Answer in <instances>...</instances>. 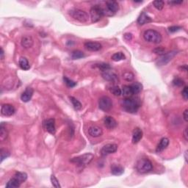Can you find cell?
I'll list each match as a JSON object with an SVG mask.
<instances>
[{
  "label": "cell",
  "mask_w": 188,
  "mask_h": 188,
  "mask_svg": "<svg viewBox=\"0 0 188 188\" xmlns=\"http://www.w3.org/2000/svg\"><path fill=\"white\" fill-rule=\"evenodd\" d=\"M122 108L127 113H136L140 107V102L135 98H125L121 102Z\"/></svg>",
  "instance_id": "6da1fadb"
},
{
  "label": "cell",
  "mask_w": 188,
  "mask_h": 188,
  "mask_svg": "<svg viewBox=\"0 0 188 188\" xmlns=\"http://www.w3.org/2000/svg\"><path fill=\"white\" fill-rule=\"evenodd\" d=\"M136 170L140 173H147L153 170V164L149 159L143 158L137 161Z\"/></svg>",
  "instance_id": "7a4b0ae2"
},
{
  "label": "cell",
  "mask_w": 188,
  "mask_h": 188,
  "mask_svg": "<svg viewBox=\"0 0 188 188\" xmlns=\"http://www.w3.org/2000/svg\"><path fill=\"white\" fill-rule=\"evenodd\" d=\"M143 38L145 41L153 43H160L162 41V37L160 32L154 30H148L144 32Z\"/></svg>",
  "instance_id": "3957f363"
},
{
  "label": "cell",
  "mask_w": 188,
  "mask_h": 188,
  "mask_svg": "<svg viewBox=\"0 0 188 188\" xmlns=\"http://www.w3.org/2000/svg\"><path fill=\"white\" fill-rule=\"evenodd\" d=\"M68 14H69L74 19L77 20V21L82 23L87 22V21H88V19H89L88 14L85 11L80 10V9H70L69 11H68Z\"/></svg>",
  "instance_id": "277c9868"
},
{
  "label": "cell",
  "mask_w": 188,
  "mask_h": 188,
  "mask_svg": "<svg viewBox=\"0 0 188 188\" xmlns=\"http://www.w3.org/2000/svg\"><path fill=\"white\" fill-rule=\"evenodd\" d=\"M93 157L94 156L93 154L90 153L85 154L81 155V156L72 158L71 160H70V162H72V163L77 164V165L79 166H84L86 165V164H89L92 161V160H93Z\"/></svg>",
  "instance_id": "5b68a950"
},
{
  "label": "cell",
  "mask_w": 188,
  "mask_h": 188,
  "mask_svg": "<svg viewBox=\"0 0 188 188\" xmlns=\"http://www.w3.org/2000/svg\"><path fill=\"white\" fill-rule=\"evenodd\" d=\"M90 18L93 23L98 22L102 19V18L104 16V8H102L100 5H96L90 9Z\"/></svg>",
  "instance_id": "8992f818"
},
{
  "label": "cell",
  "mask_w": 188,
  "mask_h": 188,
  "mask_svg": "<svg viewBox=\"0 0 188 188\" xmlns=\"http://www.w3.org/2000/svg\"><path fill=\"white\" fill-rule=\"evenodd\" d=\"M119 9L118 4L115 1L106 2V8L104 9V16H112L115 15Z\"/></svg>",
  "instance_id": "52a82bcc"
},
{
  "label": "cell",
  "mask_w": 188,
  "mask_h": 188,
  "mask_svg": "<svg viewBox=\"0 0 188 188\" xmlns=\"http://www.w3.org/2000/svg\"><path fill=\"white\" fill-rule=\"evenodd\" d=\"M113 101L110 97L104 96L101 97L99 100V107L100 110H103L104 112H108L113 108Z\"/></svg>",
  "instance_id": "ba28073f"
},
{
  "label": "cell",
  "mask_w": 188,
  "mask_h": 188,
  "mask_svg": "<svg viewBox=\"0 0 188 188\" xmlns=\"http://www.w3.org/2000/svg\"><path fill=\"white\" fill-rule=\"evenodd\" d=\"M176 55H177L176 51H171L170 52H168V53L164 54V55H162V57L158 60V61H157V65H158V66H164V65H166L167 63H168Z\"/></svg>",
  "instance_id": "9c48e42d"
},
{
  "label": "cell",
  "mask_w": 188,
  "mask_h": 188,
  "mask_svg": "<svg viewBox=\"0 0 188 188\" xmlns=\"http://www.w3.org/2000/svg\"><path fill=\"white\" fill-rule=\"evenodd\" d=\"M43 126L44 129L52 135H55L56 132L55 120L54 118H49L43 122Z\"/></svg>",
  "instance_id": "30bf717a"
},
{
  "label": "cell",
  "mask_w": 188,
  "mask_h": 188,
  "mask_svg": "<svg viewBox=\"0 0 188 188\" xmlns=\"http://www.w3.org/2000/svg\"><path fill=\"white\" fill-rule=\"evenodd\" d=\"M102 77L105 79V80L111 82H118L119 80L117 74L115 73V72H114L113 70H112L111 69L105 70V71H103Z\"/></svg>",
  "instance_id": "8fae6325"
},
{
  "label": "cell",
  "mask_w": 188,
  "mask_h": 188,
  "mask_svg": "<svg viewBox=\"0 0 188 188\" xmlns=\"http://www.w3.org/2000/svg\"><path fill=\"white\" fill-rule=\"evenodd\" d=\"M118 150V146L116 144L110 143L107 144V145L104 146L102 147V150H101V154L103 157H105L107 155L110 154H113L116 152Z\"/></svg>",
  "instance_id": "7c38bea8"
},
{
  "label": "cell",
  "mask_w": 188,
  "mask_h": 188,
  "mask_svg": "<svg viewBox=\"0 0 188 188\" xmlns=\"http://www.w3.org/2000/svg\"><path fill=\"white\" fill-rule=\"evenodd\" d=\"M16 113V109L11 104H5L2 106L1 113L5 116H12Z\"/></svg>",
  "instance_id": "4fadbf2b"
},
{
  "label": "cell",
  "mask_w": 188,
  "mask_h": 188,
  "mask_svg": "<svg viewBox=\"0 0 188 188\" xmlns=\"http://www.w3.org/2000/svg\"><path fill=\"white\" fill-rule=\"evenodd\" d=\"M88 133L91 137H99L102 136L103 134L102 129L99 127V126L92 125L90 126L88 129Z\"/></svg>",
  "instance_id": "5bb4252c"
},
{
  "label": "cell",
  "mask_w": 188,
  "mask_h": 188,
  "mask_svg": "<svg viewBox=\"0 0 188 188\" xmlns=\"http://www.w3.org/2000/svg\"><path fill=\"white\" fill-rule=\"evenodd\" d=\"M84 46L85 47L86 49H88V51L90 52L99 51V50L102 48V46L101 43L98 42H91V41L85 43Z\"/></svg>",
  "instance_id": "9a60e30c"
},
{
  "label": "cell",
  "mask_w": 188,
  "mask_h": 188,
  "mask_svg": "<svg viewBox=\"0 0 188 188\" xmlns=\"http://www.w3.org/2000/svg\"><path fill=\"white\" fill-rule=\"evenodd\" d=\"M34 90L32 88H27L26 90L23 92L21 95V99L24 102H28L31 100L33 96Z\"/></svg>",
  "instance_id": "2e32d148"
},
{
  "label": "cell",
  "mask_w": 188,
  "mask_h": 188,
  "mask_svg": "<svg viewBox=\"0 0 188 188\" xmlns=\"http://www.w3.org/2000/svg\"><path fill=\"white\" fill-rule=\"evenodd\" d=\"M104 124L108 129H113L118 126V123L113 117L106 116L104 119Z\"/></svg>",
  "instance_id": "e0dca14e"
},
{
  "label": "cell",
  "mask_w": 188,
  "mask_h": 188,
  "mask_svg": "<svg viewBox=\"0 0 188 188\" xmlns=\"http://www.w3.org/2000/svg\"><path fill=\"white\" fill-rule=\"evenodd\" d=\"M143 135V131L141 130L140 128H135L133 131L132 134V143L133 144H137V143H139L141 139H142Z\"/></svg>",
  "instance_id": "ac0fdd59"
},
{
  "label": "cell",
  "mask_w": 188,
  "mask_h": 188,
  "mask_svg": "<svg viewBox=\"0 0 188 188\" xmlns=\"http://www.w3.org/2000/svg\"><path fill=\"white\" fill-rule=\"evenodd\" d=\"M33 39H32V38L30 35H24L23 36L22 38H21V46L25 49L31 48V47L33 46Z\"/></svg>",
  "instance_id": "d6986e66"
},
{
  "label": "cell",
  "mask_w": 188,
  "mask_h": 188,
  "mask_svg": "<svg viewBox=\"0 0 188 188\" xmlns=\"http://www.w3.org/2000/svg\"><path fill=\"white\" fill-rule=\"evenodd\" d=\"M168 145H169L168 138H167V137H163V138L161 139L160 143H159L158 146H157L156 151L157 153L162 152V151H164V150L168 146Z\"/></svg>",
  "instance_id": "ffe728a7"
},
{
  "label": "cell",
  "mask_w": 188,
  "mask_h": 188,
  "mask_svg": "<svg viewBox=\"0 0 188 188\" xmlns=\"http://www.w3.org/2000/svg\"><path fill=\"white\" fill-rule=\"evenodd\" d=\"M124 173V168L120 164H113L111 166V173L114 176H121Z\"/></svg>",
  "instance_id": "44dd1931"
},
{
  "label": "cell",
  "mask_w": 188,
  "mask_h": 188,
  "mask_svg": "<svg viewBox=\"0 0 188 188\" xmlns=\"http://www.w3.org/2000/svg\"><path fill=\"white\" fill-rule=\"evenodd\" d=\"M151 21H152V20L145 12H143L137 19V24L139 25H144L146 24L151 22Z\"/></svg>",
  "instance_id": "7402d4cb"
},
{
  "label": "cell",
  "mask_w": 188,
  "mask_h": 188,
  "mask_svg": "<svg viewBox=\"0 0 188 188\" xmlns=\"http://www.w3.org/2000/svg\"><path fill=\"white\" fill-rule=\"evenodd\" d=\"M130 87H131V89L132 91L133 95L138 94L139 93H140L143 90V85L138 82L132 83V84L130 85Z\"/></svg>",
  "instance_id": "603a6c76"
},
{
  "label": "cell",
  "mask_w": 188,
  "mask_h": 188,
  "mask_svg": "<svg viewBox=\"0 0 188 188\" xmlns=\"http://www.w3.org/2000/svg\"><path fill=\"white\" fill-rule=\"evenodd\" d=\"M21 182H19L16 177H13V178L10 179V180L8 181V183L6 184V187L8 188H17L20 187L21 185Z\"/></svg>",
  "instance_id": "cb8c5ba5"
},
{
  "label": "cell",
  "mask_w": 188,
  "mask_h": 188,
  "mask_svg": "<svg viewBox=\"0 0 188 188\" xmlns=\"http://www.w3.org/2000/svg\"><path fill=\"white\" fill-rule=\"evenodd\" d=\"M19 64L20 68L24 70H28L30 68V63H29L28 60H27V58H25V57H21V58L19 59Z\"/></svg>",
  "instance_id": "d4e9b609"
},
{
  "label": "cell",
  "mask_w": 188,
  "mask_h": 188,
  "mask_svg": "<svg viewBox=\"0 0 188 188\" xmlns=\"http://www.w3.org/2000/svg\"><path fill=\"white\" fill-rule=\"evenodd\" d=\"M122 94L125 98H129L133 96L132 91L130 85H124L122 88Z\"/></svg>",
  "instance_id": "484cf974"
},
{
  "label": "cell",
  "mask_w": 188,
  "mask_h": 188,
  "mask_svg": "<svg viewBox=\"0 0 188 188\" xmlns=\"http://www.w3.org/2000/svg\"><path fill=\"white\" fill-rule=\"evenodd\" d=\"M111 59L113 60V61H115V62H118V61L125 60L126 56L124 53H123V52H116V53H115L114 55H112Z\"/></svg>",
  "instance_id": "4316f807"
},
{
  "label": "cell",
  "mask_w": 188,
  "mask_h": 188,
  "mask_svg": "<svg viewBox=\"0 0 188 188\" xmlns=\"http://www.w3.org/2000/svg\"><path fill=\"white\" fill-rule=\"evenodd\" d=\"M8 131L4 126V123H2L1 126H0V140L1 141L5 140L8 137Z\"/></svg>",
  "instance_id": "83f0119b"
},
{
  "label": "cell",
  "mask_w": 188,
  "mask_h": 188,
  "mask_svg": "<svg viewBox=\"0 0 188 188\" xmlns=\"http://www.w3.org/2000/svg\"><path fill=\"white\" fill-rule=\"evenodd\" d=\"M14 177H16L21 183H23L27 179V174L24 172H16Z\"/></svg>",
  "instance_id": "f1b7e54d"
},
{
  "label": "cell",
  "mask_w": 188,
  "mask_h": 188,
  "mask_svg": "<svg viewBox=\"0 0 188 188\" xmlns=\"http://www.w3.org/2000/svg\"><path fill=\"white\" fill-rule=\"evenodd\" d=\"M69 99H70V102H71V103H72V104H73L74 108L76 110H79L82 109V104H81V102H79V100H77V99L74 98V97H73V96H70Z\"/></svg>",
  "instance_id": "f546056e"
},
{
  "label": "cell",
  "mask_w": 188,
  "mask_h": 188,
  "mask_svg": "<svg viewBox=\"0 0 188 188\" xmlns=\"http://www.w3.org/2000/svg\"><path fill=\"white\" fill-rule=\"evenodd\" d=\"M95 67L98 68L99 69H100L102 71H105V70L111 69V66H110V64L105 63H97V64H95Z\"/></svg>",
  "instance_id": "4dcf8cb0"
},
{
  "label": "cell",
  "mask_w": 188,
  "mask_h": 188,
  "mask_svg": "<svg viewBox=\"0 0 188 188\" xmlns=\"http://www.w3.org/2000/svg\"><path fill=\"white\" fill-rule=\"evenodd\" d=\"M85 57V54L82 51H80V50H75V51H74L71 53V57L73 60L81 59Z\"/></svg>",
  "instance_id": "1f68e13d"
},
{
  "label": "cell",
  "mask_w": 188,
  "mask_h": 188,
  "mask_svg": "<svg viewBox=\"0 0 188 188\" xmlns=\"http://www.w3.org/2000/svg\"><path fill=\"white\" fill-rule=\"evenodd\" d=\"M110 91L111 92L114 96H120L122 94L121 89L117 85L111 87V88H110Z\"/></svg>",
  "instance_id": "d6a6232c"
},
{
  "label": "cell",
  "mask_w": 188,
  "mask_h": 188,
  "mask_svg": "<svg viewBox=\"0 0 188 188\" xmlns=\"http://www.w3.org/2000/svg\"><path fill=\"white\" fill-rule=\"evenodd\" d=\"M63 81H64L65 84H66L68 88H71L77 85V82L71 80V79H70L69 78H68L67 77H63Z\"/></svg>",
  "instance_id": "836d02e7"
},
{
  "label": "cell",
  "mask_w": 188,
  "mask_h": 188,
  "mask_svg": "<svg viewBox=\"0 0 188 188\" xmlns=\"http://www.w3.org/2000/svg\"><path fill=\"white\" fill-rule=\"evenodd\" d=\"M173 85L176 87H182L184 85V81L179 77H175L173 80Z\"/></svg>",
  "instance_id": "e575fe53"
},
{
  "label": "cell",
  "mask_w": 188,
  "mask_h": 188,
  "mask_svg": "<svg viewBox=\"0 0 188 188\" xmlns=\"http://www.w3.org/2000/svg\"><path fill=\"white\" fill-rule=\"evenodd\" d=\"M153 5L155 8L159 10H161L163 8L164 2L163 1H162V0H156V1L153 2Z\"/></svg>",
  "instance_id": "d590c367"
},
{
  "label": "cell",
  "mask_w": 188,
  "mask_h": 188,
  "mask_svg": "<svg viewBox=\"0 0 188 188\" xmlns=\"http://www.w3.org/2000/svg\"><path fill=\"white\" fill-rule=\"evenodd\" d=\"M123 78L125 79L127 82H131L134 79V74L132 72L126 71L123 74Z\"/></svg>",
  "instance_id": "8d00e7d4"
},
{
  "label": "cell",
  "mask_w": 188,
  "mask_h": 188,
  "mask_svg": "<svg viewBox=\"0 0 188 188\" xmlns=\"http://www.w3.org/2000/svg\"><path fill=\"white\" fill-rule=\"evenodd\" d=\"M50 179H51V182L52 184L53 187H55L56 188H60L61 186L60 184L59 183V181L57 180V179L56 178L55 175H51V178H50Z\"/></svg>",
  "instance_id": "74e56055"
},
{
  "label": "cell",
  "mask_w": 188,
  "mask_h": 188,
  "mask_svg": "<svg viewBox=\"0 0 188 188\" xmlns=\"http://www.w3.org/2000/svg\"><path fill=\"white\" fill-rule=\"evenodd\" d=\"M0 154H1V162H2L4 160H5L6 158H8V157H10V154L6 150H4L2 149L0 150Z\"/></svg>",
  "instance_id": "f35d334b"
},
{
  "label": "cell",
  "mask_w": 188,
  "mask_h": 188,
  "mask_svg": "<svg viewBox=\"0 0 188 188\" xmlns=\"http://www.w3.org/2000/svg\"><path fill=\"white\" fill-rule=\"evenodd\" d=\"M154 53H155L156 55H163L164 54H165V49L163 48V47L160 46V47H157V48H155L153 50Z\"/></svg>",
  "instance_id": "ab89813d"
},
{
  "label": "cell",
  "mask_w": 188,
  "mask_h": 188,
  "mask_svg": "<svg viewBox=\"0 0 188 188\" xmlns=\"http://www.w3.org/2000/svg\"><path fill=\"white\" fill-rule=\"evenodd\" d=\"M182 97H183L184 100L187 101V99H188V88H187V86H184V89L182 90Z\"/></svg>",
  "instance_id": "60d3db41"
},
{
  "label": "cell",
  "mask_w": 188,
  "mask_h": 188,
  "mask_svg": "<svg viewBox=\"0 0 188 188\" xmlns=\"http://www.w3.org/2000/svg\"><path fill=\"white\" fill-rule=\"evenodd\" d=\"M182 30V27H179V26H172V27H170L168 28V31L170 32H172V33H173V32H178L179 30Z\"/></svg>",
  "instance_id": "b9f144b4"
},
{
  "label": "cell",
  "mask_w": 188,
  "mask_h": 188,
  "mask_svg": "<svg viewBox=\"0 0 188 188\" xmlns=\"http://www.w3.org/2000/svg\"><path fill=\"white\" fill-rule=\"evenodd\" d=\"M124 38L127 41H130L132 39V35L131 33H125L124 35Z\"/></svg>",
  "instance_id": "7bdbcfd3"
},
{
  "label": "cell",
  "mask_w": 188,
  "mask_h": 188,
  "mask_svg": "<svg viewBox=\"0 0 188 188\" xmlns=\"http://www.w3.org/2000/svg\"><path fill=\"white\" fill-rule=\"evenodd\" d=\"M183 3V1H168V4L171 5H181Z\"/></svg>",
  "instance_id": "ee69618b"
},
{
  "label": "cell",
  "mask_w": 188,
  "mask_h": 188,
  "mask_svg": "<svg viewBox=\"0 0 188 188\" xmlns=\"http://www.w3.org/2000/svg\"><path fill=\"white\" fill-rule=\"evenodd\" d=\"M183 118H184V120L186 122L188 121V110L186 109L184 110V113H183Z\"/></svg>",
  "instance_id": "f6af8a7d"
},
{
  "label": "cell",
  "mask_w": 188,
  "mask_h": 188,
  "mask_svg": "<svg viewBox=\"0 0 188 188\" xmlns=\"http://www.w3.org/2000/svg\"><path fill=\"white\" fill-rule=\"evenodd\" d=\"M184 137L185 140H188V134H187V128H186L184 131Z\"/></svg>",
  "instance_id": "bcb514c9"
},
{
  "label": "cell",
  "mask_w": 188,
  "mask_h": 188,
  "mask_svg": "<svg viewBox=\"0 0 188 188\" xmlns=\"http://www.w3.org/2000/svg\"><path fill=\"white\" fill-rule=\"evenodd\" d=\"M4 57H5L4 50H3L2 47H1V52H0V58H1V60H3V59H4Z\"/></svg>",
  "instance_id": "7dc6e473"
},
{
  "label": "cell",
  "mask_w": 188,
  "mask_h": 188,
  "mask_svg": "<svg viewBox=\"0 0 188 188\" xmlns=\"http://www.w3.org/2000/svg\"><path fill=\"white\" fill-rule=\"evenodd\" d=\"M179 69L182 70H183V71H187V65H184V66L179 67Z\"/></svg>",
  "instance_id": "c3c4849f"
},
{
  "label": "cell",
  "mask_w": 188,
  "mask_h": 188,
  "mask_svg": "<svg viewBox=\"0 0 188 188\" xmlns=\"http://www.w3.org/2000/svg\"><path fill=\"white\" fill-rule=\"evenodd\" d=\"M184 159H185L186 162H187V151H186L184 153Z\"/></svg>",
  "instance_id": "681fc988"
}]
</instances>
